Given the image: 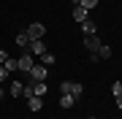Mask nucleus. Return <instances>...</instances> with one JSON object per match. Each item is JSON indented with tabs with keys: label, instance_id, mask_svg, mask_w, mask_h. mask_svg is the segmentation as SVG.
Masks as SVG:
<instances>
[{
	"label": "nucleus",
	"instance_id": "obj_1",
	"mask_svg": "<svg viewBox=\"0 0 122 119\" xmlns=\"http://www.w3.org/2000/svg\"><path fill=\"white\" fill-rule=\"evenodd\" d=\"M60 92H62V95H76V97H81L84 87H81L79 81H60Z\"/></svg>",
	"mask_w": 122,
	"mask_h": 119
},
{
	"label": "nucleus",
	"instance_id": "obj_2",
	"mask_svg": "<svg viewBox=\"0 0 122 119\" xmlns=\"http://www.w3.org/2000/svg\"><path fill=\"white\" fill-rule=\"evenodd\" d=\"M84 46H87V52H90V54H98L103 43H100V38H98V35H84Z\"/></svg>",
	"mask_w": 122,
	"mask_h": 119
},
{
	"label": "nucleus",
	"instance_id": "obj_3",
	"mask_svg": "<svg viewBox=\"0 0 122 119\" xmlns=\"http://www.w3.org/2000/svg\"><path fill=\"white\" fill-rule=\"evenodd\" d=\"M16 62H19V71H25V73H30V68L35 65V57H33L30 52H25V54H22V57H19Z\"/></svg>",
	"mask_w": 122,
	"mask_h": 119
},
{
	"label": "nucleus",
	"instance_id": "obj_4",
	"mask_svg": "<svg viewBox=\"0 0 122 119\" xmlns=\"http://www.w3.org/2000/svg\"><path fill=\"white\" fill-rule=\"evenodd\" d=\"M46 65H33L30 68V81H46Z\"/></svg>",
	"mask_w": 122,
	"mask_h": 119
},
{
	"label": "nucleus",
	"instance_id": "obj_5",
	"mask_svg": "<svg viewBox=\"0 0 122 119\" xmlns=\"http://www.w3.org/2000/svg\"><path fill=\"white\" fill-rule=\"evenodd\" d=\"M27 52H30L33 57H41V54L46 52V49H44V38H33V41H30V46H27Z\"/></svg>",
	"mask_w": 122,
	"mask_h": 119
},
{
	"label": "nucleus",
	"instance_id": "obj_6",
	"mask_svg": "<svg viewBox=\"0 0 122 119\" xmlns=\"http://www.w3.org/2000/svg\"><path fill=\"white\" fill-rule=\"evenodd\" d=\"M44 33H46V27L41 22H33L30 27H27V35H30V38H44Z\"/></svg>",
	"mask_w": 122,
	"mask_h": 119
},
{
	"label": "nucleus",
	"instance_id": "obj_7",
	"mask_svg": "<svg viewBox=\"0 0 122 119\" xmlns=\"http://www.w3.org/2000/svg\"><path fill=\"white\" fill-rule=\"evenodd\" d=\"M81 33L84 35H98V24L92 19H87V22H81Z\"/></svg>",
	"mask_w": 122,
	"mask_h": 119
},
{
	"label": "nucleus",
	"instance_id": "obj_8",
	"mask_svg": "<svg viewBox=\"0 0 122 119\" xmlns=\"http://www.w3.org/2000/svg\"><path fill=\"white\" fill-rule=\"evenodd\" d=\"M14 41H16V46H19V49H27V46H30V41H33V38L27 35V30H25V33H19V35L14 38Z\"/></svg>",
	"mask_w": 122,
	"mask_h": 119
},
{
	"label": "nucleus",
	"instance_id": "obj_9",
	"mask_svg": "<svg viewBox=\"0 0 122 119\" xmlns=\"http://www.w3.org/2000/svg\"><path fill=\"white\" fill-rule=\"evenodd\" d=\"M27 106H30V111H41V106H44V97H38V95L27 97Z\"/></svg>",
	"mask_w": 122,
	"mask_h": 119
},
{
	"label": "nucleus",
	"instance_id": "obj_10",
	"mask_svg": "<svg viewBox=\"0 0 122 119\" xmlns=\"http://www.w3.org/2000/svg\"><path fill=\"white\" fill-rule=\"evenodd\" d=\"M87 14H90L87 8H81V5H76V8H73V19H76L79 24H81V22H87Z\"/></svg>",
	"mask_w": 122,
	"mask_h": 119
},
{
	"label": "nucleus",
	"instance_id": "obj_11",
	"mask_svg": "<svg viewBox=\"0 0 122 119\" xmlns=\"http://www.w3.org/2000/svg\"><path fill=\"white\" fill-rule=\"evenodd\" d=\"M76 100H79L76 95H62V97H60V106H62V108H73Z\"/></svg>",
	"mask_w": 122,
	"mask_h": 119
},
{
	"label": "nucleus",
	"instance_id": "obj_12",
	"mask_svg": "<svg viewBox=\"0 0 122 119\" xmlns=\"http://www.w3.org/2000/svg\"><path fill=\"white\" fill-rule=\"evenodd\" d=\"M111 92H114V97H117V106L122 108V81H114L111 84Z\"/></svg>",
	"mask_w": 122,
	"mask_h": 119
},
{
	"label": "nucleus",
	"instance_id": "obj_13",
	"mask_svg": "<svg viewBox=\"0 0 122 119\" xmlns=\"http://www.w3.org/2000/svg\"><path fill=\"white\" fill-rule=\"evenodd\" d=\"M22 89H25L22 81H11V89H8V92H11L14 97H22Z\"/></svg>",
	"mask_w": 122,
	"mask_h": 119
},
{
	"label": "nucleus",
	"instance_id": "obj_14",
	"mask_svg": "<svg viewBox=\"0 0 122 119\" xmlns=\"http://www.w3.org/2000/svg\"><path fill=\"white\" fill-rule=\"evenodd\" d=\"M33 92L38 95V97H46V81H35L33 84Z\"/></svg>",
	"mask_w": 122,
	"mask_h": 119
},
{
	"label": "nucleus",
	"instance_id": "obj_15",
	"mask_svg": "<svg viewBox=\"0 0 122 119\" xmlns=\"http://www.w3.org/2000/svg\"><path fill=\"white\" fill-rule=\"evenodd\" d=\"M54 62H57V57H54V54H49V52H44V54H41V65H54Z\"/></svg>",
	"mask_w": 122,
	"mask_h": 119
},
{
	"label": "nucleus",
	"instance_id": "obj_16",
	"mask_svg": "<svg viewBox=\"0 0 122 119\" xmlns=\"http://www.w3.org/2000/svg\"><path fill=\"white\" fill-rule=\"evenodd\" d=\"M3 65H5V71H8V73H16V71H19V62H16V60H11V57L5 60Z\"/></svg>",
	"mask_w": 122,
	"mask_h": 119
},
{
	"label": "nucleus",
	"instance_id": "obj_17",
	"mask_svg": "<svg viewBox=\"0 0 122 119\" xmlns=\"http://www.w3.org/2000/svg\"><path fill=\"white\" fill-rule=\"evenodd\" d=\"M79 5H81V8H87V11H92L98 5V0H79Z\"/></svg>",
	"mask_w": 122,
	"mask_h": 119
},
{
	"label": "nucleus",
	"instance_id": "obj_18",
	"mask_svg": "<svg viewBox=\"0 0 122 119\" xmlns=\"http://www.w3.org/2000/svg\"><path fill=\"white\" fill-rule=\"evenodd\" d=\"M111 57V49L109 46H100V52H98V60H109Z\"/></svg>",
	"mask_w": 122,
	"mask_h": 119
},
{
	"label": "nucleus",
	"instance_id": "obj_19",
	"mask_svg": "<svg viewBox=\"0 0 122 119\" xmlns=\"http://www.w3.org/2000/svg\"><path fill=\"white\" fill-rule=\"evenodd\" d=\"M8 76H11V73L5 71V65H0V81H5V79H8Z\"/></svg>",
	"mask_w": 122,
	"mask_h": 119
},
{
	"label": "nucleus",
	"instance_id": "obj_20",
	"mask_svg": "<svg viewBox=\"0 0 122 119\" xmlns=\"http://www.w3.org/2000/svg\"><path fill=\"white\" fill-rule=\"evenodd\" d=\"M5 60H8V52H5V49H0V65H3Z\"/></svg>",
	"mask_w": 122,
	"mask_h": 119
},
{
	"label": "nucleus",
	"instance_id": "obj_21",
	"mask_svg": "<svg viewBox=\"0 0 122 119\" xmlns=\"http://www.w3.org/2000/svg\"><path fill=\"white\" fill-rule=\"evenodd\" d=\"M0 100H3V89H0Z\"/></svg>",
	"mask_w": 122,
	"mask_h": 119
},
{
	"label": "nucleus",
	"instance_id": "obj_22",
	"mask_svg": "<svg viewBox=\"0 0 122 119\" xmlns=\"http://www.w3.org/2000/svg\"><path fill=\"white\" fill-rule=\"evenodd\" d=\"M90 119H98V116H90Z\"/></svg>",
	"mask_w": 122,
	"mask_h": 119
}]
</instances>
